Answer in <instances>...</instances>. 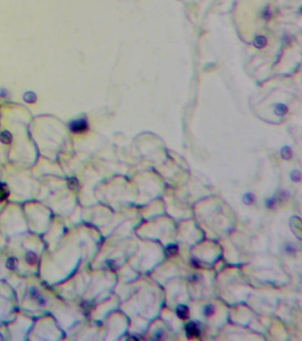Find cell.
<instances>
[{"label":"cell","instance_id":"1","mask_svg":"<svg viewBox=\"0 0 302 341\" xmlns=\"http://www.w3.org/2000/svg\"><path fill=\"white\" fill-rule=\"evenodd\" d=\"M69 128L74 133H83L88 130L89 124L86 118H79L74 120L69 125Z\"/></svg>","mask_w":302,"mask_h":341},{"label":"cell","instance_id":"2","mask_svg":"<svg viewBox=\"0 0 302 341\" xmlns=\"http://www.w3.org/2000/svg\"><path fill=\"white\" fill-rule=\"evenodd\" d=\"M186 334H187V337L190 339L198 338L200 335V330L196 323L191 322L186 325Z\"/></svg>","mask_w":302,"mask_h":341},{"label":"cell","instance_id":"3","mask_svg":"<svg viewBox=\"0 0 302 341\" xmlns=\"http://www.w3.org/2000/svg\"><path fill=\"white\" fill-rule=\"evenodd\" d=\"M176 315L181 320H187L190 317V309L185 305H179L176 307Z\"/></svg>","mask_w":302,"mask_h":341},{"label":"cell","instance_id":"4","mask_svg":"<svg viewBox=\"0 0 302 341\" xmlns=\"http://www.w3.org/2000/svg\"><path fill=\"white\" fill-rule=\"evenodd\" d=\"M0 141L4 144H10L12 141V133L8 131H4L0 133Z\"/></svg>","mask_w":302,"mask_h":341},{"label":"cell","instance_id":"5","mask_svg":"<svg viewBox=\"0 0 302 341\" xmlns=\"http://www.w3.org/2000/svg\"><path fill=\"white\" fill-rule=\"evenodd\" d=\"M267 38H266L264 36H258L254 39V42H253V44L256 48L258 49H261L263 47H265L267 45Z\"/></svg>","mask_w":302,"mask_h":341},{"label":"cell","instance_id":"6","mask_svg":"<svg viewBox=\"0 0 302 341\" xmlns=\"http://www.w3.org/2000/svg\"><path fill=\"white\" fill-rule=\"evenodd\" d=\"M23 99L28 103H34V102L37 101V95L35 94V93H33V92H27L23 95Z\"/></svg>","mask_w":302,"mask_h":341},{"label":"cell","instance_id":"7","mask_svg":"<svg viewBox=\"0 0 302 341\" xmlns=\"http://www.w3.org/2000/svg\"><path fill=\"white\" fill-rule=\"evenodd\" d=\"M281 155L282 157L285 159V160H289L291 158L292 156V151H291V149L288 146H285L283 149H281Z\"/></svg>","mask_w":302,"mask_h":341},{"label":"cell","instance_id":"8","mask_svg":"<svg viewBox=\"0 0 302 341\" xmlns=\"http://www.w3.org/2000/svg\"><path fill=\"white\" fill-rule=\"evenodd\" d=\"M68 187L71 190H77L79 188V181L74 177L69 178L68 180Z\"/></svg>","mask_w":302,"mask_h":341},{"label":"cell","instance_id":"9","mask_svg":"<svg viewBox=\"0 0 302 341\" xmlns=\"http://www.w3.org/2000/svg\"><path fill=\"white\" fill-rule=\"evenodd\" d=\"M6 267L10 270H14L18 267V260L16 258H9L6 261Z\"/></svg>","mask_w":302,"mask_h":341},{"label":"cell","instance_id":"10","mask_svg":"<svg viewBox=\"0 0 302 341\" xmlns=\"http://www.w3.org/2000/svg\"><path fill=\"white\" fill-rule=\"evenodd\" d=\"M288 112V108L284 104H278L275 108V113L278 116H284Z\"/></svg>","mask_w":302,"mask_h":341},{"label":"cell","instance_id":"11","mask_svg":"<svg viewBox=\"0 0 302 341\" xmlns=\"http://www.w3.org/2000/svg\"><path fill=\"white\" fill-rule=\"evenodd\" d=\"M26 260L29 264L30 265H34L35 263H37V255L35 254L34 252H28V254L26 256Z\"/></svg>","mask_w":302,"mask_h":341},{"label":"cell","instance_id":"12","mask_svg":"<svg viewBox=\"0 0 302 341\" xmlns=\"http://www.w3.org/2000/svg\"><path fill=\"white\" fill-rule=\"evenodd\" d=\"M167 252L171 256H174V255L177 254L178 252V246L175 245V244H170L167 246Z\"/></svg>","mask_w":302,"mask_h":341},{"label":"cell","instance_id":"13","mask_svg":"<svg viewBox=\"0 0 302 341\" xmlns=\"http://www.w3.org/2000/svg\"><path fill=\"white\" fill-rule=\"evenodd\" d=\"M254 201H255V196H254V195L251 194V193H248L244 196V202L246 205H252L254 203Z\"/></svg>","mask_w":302,"mask_h":341},{"label":"cell","instance_id":"14","mask_svg":"<svg viewBox=\"0 0 302 341\" xmlns=\"http://www.w3.org/2000/svg\"><path fill=\"white\" fill-rule=\"evenodd\" d=\"M215 313V307L213 306H207L205 308H204V314L207 316H211L213 314Z\"/></svg>","mask_w":302,"mask_h":341},{"label":"cell","instance_id":"15","mask_svg":"<svg viewBox=\"0 0 302 341\" xmlns=\"http://www.w3.org/2000/svg\"><path fill=\"white\" fill-rule=\"evenodd\" d=\"M291 180H293V181H300V178H301V173H300V171H298V170H296V171H293L292 172V173H291Z\"/></svg>","mask_w":302,"mask_h":341},{"label":"cell","instance_id":"16","mask_svg":"<svg viewBox=\"0 0 302 341\" xmlns=\"http://www.w3.org/2000/svg\"><path fill=\"white\" fill-rule=\"evenodd\" d=\"M3 339H4V337H3V335H2V334L0 333V341L3 340Z\"/></svg>","mask_w":302,"mask_h":341}]
</instances>
